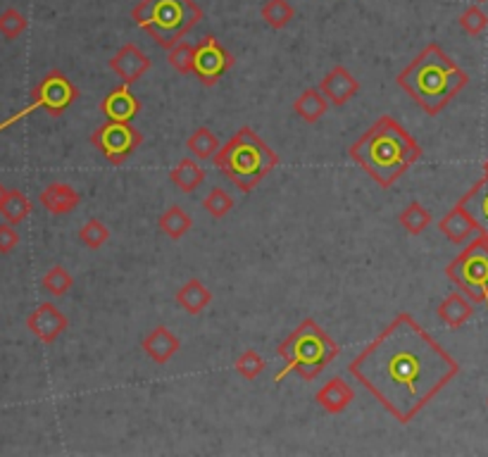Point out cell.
I'll return each instance as SVG.
<instances>
[{
	"label": "cell",
	"instance_id": "obj_1",
	"mask_svg": "<svg viewBox=\"0 0 488 457\" xmlns=\"http://www.w3.org/2000/svg\"><path fill=\"white\" fill-rule=\"evenodd\" d=\"M348 371L393 420L410 424L460 374V364L410 312H400Z\"/></svg>",
	"mask_w": 488,
	"mask_h": 457
},
{
	"label": "cell",
	"instance_id": "obj_2",
	"mask_svg": "<svg viewBox=\"0 0 488 457\" xmlns=\"http://www.w3.org/2000/svg\"><path fill=\"white\" fill-rule=\"evenodd\" d=\"M348 155L382 188H391L422 160V145L391 114H382L358 141L350 143Z\"/></svg>",
	"mask_w": 488,
	"mask_h": 457
},
{
	"label": "cell",
	"instance_id": "obj_3",
	"mask_svg": "<svg viewBox=\"0 0 488 457\" xmlns=\"http://www.w3.org/2000/svg\"><path fill=\"white\" fill-rule=\"evenodd\" d=\"M396 84L426 114L443 112L455 96L469 84V74L443 53L439 43H429L396 77Z\"/></svg>",
	"mask_w": 488,
	"mask_h": 457
},
{
	"label": "cell",
	"instance_id": "obj_4",
	"mask_svg": "<svg viewBox=\"0 0 488 457\" xmlns=\"http://www.w3.org/2000/svg\"><path fill=\"white\" fill-rule=\"evenodd\" d=\"M215 167L231 179V184L243 193L257 188L262 179L279 167V155L255 134L250 127H241L213 157Z\"/></svg>",
	"mask_w": 488,
	"mask_h": 457
},
{
	"label": "cell",
	"instance_id": "obj_5",
	"mask_svg": "<svg viewBox=\"0 0 488 457\" xmlns=\"http://www.w3.org/2000/svg\"><path fill=\"white\" fill-rule=\"evenodd\" d=\"M276 355L283 360V370L274 377L276 381H282L286 374H296L303 381H315L336 360L339 345L319 327V321L307 317L279 343Z\"/></svg>",
	"mask_w": 488,
	"mask_h": 457
},
{
	"label": "cell",
	"instance_id": "obj_6",
	"mask_svg": "<svg viewBox=\"0 0 488 457\" xmlns=\"http://www.w3.org/2000/svg\"><path fill=\"white\" fill-rule=\"evenodd\" d=\"M131 17L157 46L170 50L203 20V10L193 0H141Z\"/></svg>",
	"mask_w": 488,
	"mask_h": 457
},
{
	"label": "cell",
	"instance_id": "obj_7",
	"mask_svg": "<svg viewBox=\"0 0 488 457\" xmlns=\"http://www.w3.org/2000/svg\"><path fill=\"white\" fill-rule=\"evenodd\" d=\"M446 277L467 298L488 307V236L476 234L446 267Z\"/></svg>",
	"mask_w": 488,
	"mask_h": 457
},
{
	"label": "cell",
	"instance_id": "obj_8",
	"mask_svg": "<svg viewBox=\"0 0 488 457\" xmlns=\"http://www.w3.org/2000/svg\"><path fill=\"white\" fill-rule=\"evenodd\" d=\"M77 98L79 88L67 79V74H63L60 70H50L48 74L36 84L34 91H31V103H29L24 110H20V112H14L7 121H3V124H0V131L7 127H13V124H17V121L24 120L27 114L36 112V110H46L50 117H60L72 103H77Z\"/></svg>",
	"mask_w": 488,
	"mask_h": 457
},
{
	"label": "cell",
	"instance_id": "obj_9",
	"mask_svg": "<svg viewBox=\"0 0 488 457\" xmlns=\"http://www.w3.org/2000/svg\"><path fill=\"white\" fill-rule=\"evenodd\" d=\"M143 134L136 127H131V121H110L100 124L91 134V145L103 153L107 162L120 167L134 155L136 150L141 148Z\"/></svg>",
	"mask_w": 488,
	"mask_h": 457
},
{
	"label": "cell",
	"instance_id": "obj_10",
	"mask_svg": "<svg viewBox=\"0 0 488 457\" xmlns=\"http://www.w3.org/2000/svg\"><path fill=\"white\" fill-rule=\"evenodd\" d=\"M236 64L234 55L229 53L217 36H206L203 41L196 46V57H193V74L200 79V84L213 88L220 84V79L227 74Z\"/></svg>",
	"mask_w": 488,
	"mask_h": 457
},
{
	"label": "cell",
	"instance_id": "obj_11",
	"mask_svg": "<svg viewBox=\"0 0 488 457\" xmlns=\"http://www.w3.org/2000/svg\"><path fill=\"white\" fill-rule=\"evenodd\" d=\"M67 327H70V321L60 312V307H55L53 303H41L27 317V328L46 345L55 343L67 331Z\"/></svg>",
	"mask_w": 488,
	"mask_h": 457
},
{
	"label": "cell",
	"instance_id": "obj_12",
	"mask_svg": "<svg viewBox=\"0 0 488 457\" xmlns=\"http://www.w3.org/2000/svg\"><path fill=\"white\" fill-rule=\"evenodd\" d=\"M110 70L122 79V84L134 86L150 71V60L136 43H124L110 60Z\"/></svg>",
	"mask_w": 488,
	"mask_h": 457
},
{
	"label": "cell",
	"instance_id": "obj_13",
	"mask_svg": "<svg viewBox=\"0 0 488 457\" xmlns=\"http://www.w3.org/2000/svg\"><path fill=\"white\" fill-rule=\"evenodd\" d=\"M319 91L324 93L326 100H329L332 105L343 107L360 93V81L350 74L348 67L336 64V67L319 81Z\"/></svg>",
	"mask_w": 488,
	"mask_h": 457
},
{
	"label": "cell",
	"instance_id": "obj_14",
	"mask_svg": "<svg viewBox=\"0 0 488 457\" xmlns=\"http://www.w3.org/2000/svg\"><path fill=\"white\" fill-rule=\"evenodd\" d=\"M100 112L110 121H134V117L141 112V100L127 84H122L103 98Z\"/></svg>",
	"mask_w": 488,
	"mask_h": 457
},
{
	"label": "cell",
	"instance_id": "obj_15",
	"mask_svg": "<svg viewBox=\"0 0 488 457\" xmlns=\"http://www.w3.org/2000/svg\"><path fill=\"white\" fill-rule=\"evenodd\" d=\"M315 400H317V405L322 407L326 414H341L346 412L348 407L355 403V388L348 384L346 378L333 377L319 388Z\"/></svg>",
	"mask_w": 488,
	"mask_h": 457
},
{
	"label": "cell",
	"instance_id": "obj_16",
	"mask_svg": "<svg viewBox=\"0 0 488 457\" xmlns=\"http://www.w3.org/2000/svg\"><path fill=\"white\" fill-rule=\"evenodd\" d=\"M143 353L153 360L156 364H167L172 357L177 355L179 350H181V341H179V336L167 327H156L150 331L146 338H143Z\"/></svg>",
	"mask_w": 488,
	"mask_h": 457
},
{
	"label": "cell",
	"instance_id": "obj_17",
	"mask_svg": "<svg viewBox=\"0 0 488 457\" xmlns=\"http://www.w3.org/2000/svg\"><path fill=\"white\" fill-rule=\"evenodd\" d=\"M475 314V300L467 298L465 293L450 291L446 298L441 300V305L436 307V317H439L448 328H460L465 327Z\"/></svg>",
	"mask_w": 488,
	"mask_h": 457
},
{
	"label": "cell",
	"instance_id": "obj_18",
	"mask_svg": "<svg viewBox=\"0 0 488 457\" xmlns=\"http://www.w3.org/2000/svg\"><path fill=\"white\" fill-rule=\"evenodd\" d=\"M439 231L446 236L448 241L455 243V245H462V243L472 241V238L479 234L475 220H472L460 205H455L453 210H448V212L441 217Z\"/></svg>",
	"mask_w": 488,
	"mask_h": 457
},
{
	"label": "cell",
	"instance_id": "obj_19",
	"mask_svg": "<svg viewBox=\"0 0 488 457\" xmlns=\"http://www.w3.org/2000/svg\"><path fill=\"white\" fill-rule=\"evenodd\" d=\"M458 205L465 210V212L475 220L476 228H479V234L488 236V177L484 174L479 181H476L472 188H469L460 200H458Z\"/></svg>",
	"mask_w": 488,
	"mask_h": 457
},
{
	"label": "cell",
	"instance_id": "obj_20",
	"mask_svg": "<svg viewBox=\"0 0 488 457\" xmlns=\"http://www.w3.org/2000/svg\"><path fill=\"white\" fill-rule=\"evenodd\" d=\"M41 205L48 210L50 214H70L74 212V207H79L81 203V195L74 186L63 184V181H55V184H48L38 195Z\"/></svg>",
	"mask_w": 488,
	"mask_h": 457
},
{
	"label": "cell",
	"instance_id": "obj_21",
	"mask_svg": "<svg viewBox=\"0 0 488 457\" xmlns=\"http://www.w3.org/2000/svg\"><path fill=\"white\" fill-rule=\"evenodd\" d=\"M177 305L191 317H198L200 312H206L207 305L213 303V291L207 288L200 278H189L181 288L177 291Z\"/></svg>",
	"mask_w": 488,
	"mask_h": 457
},
{
	"label": "cell",
	"instance_id": "obj_22",
	"mask_svg": "<svg viewBox=\"0 0 488 457\" xmlns=\"http://www.w3.org/2000/svg\"><path fill=\"white\" fill-rule=\"evenodd\" d=\"M329 105H332V103L326 100V96L319 91L317 86V88H305V91L293 100V112H296L298 120H303L305 124H317V121L326 114Z\"/></svg>",
	"mask_w": 488,
	"mask_h": 457
},
{
	"label": "cell",
	"instance_id": "obj_23",
	"mask_svg": "<svg viewBox=\"0 0 488 457\" xmlns=\"http://www.w3.org/2000/svg\"><path fill=\"white\" fill-rule=\"evenodd\" d=\"M170 179L179 191L193 193L198 191L200 184L206 181V171H203V167H200L196 157H181V160L174 164V170L170 171Z\"/></svg>",
	"mask_w": 488,
	"mask_h": 457
},
{
	"label": "cell",
	"instance_id": "obj_24",
	"mask_svg": "<svg viewBox=\"0 0 488 457\" xmlns=\"http://www.w3.org/2000/svg\"><path fill=\"white\" fill-rule=\"evenodd\" d=\"M157 228L163 231L170 241L184 238L193 228V217L186 212L181 205H170L160 217H157Z\"/></svg>",
	"mask_w": 488,
	"mask_h": 457
},
{
	"label": "cell",
	"instance_id": "obj_25",
	"mask_svg": "<svg viewBox=\"0 0 488 457\" xmlns=\"http://www.w3.org/2000/svg\"><path fill=\"white\" fill-rule=\"evenodd\" d=\"M29 214H31V200L17 188H10V191L5 188L0 195V217L17 227L27 220Z\"/></svg>",
	"mask_w": 488,
	"mask_h": 457
},
{
	"label": "cell",
	"instance_id": "obj_26",
	"mask_svg": "<svg viewBox=\"0 0 488 457\" xmlns=\"http://www.w3.org/2000/svg\"><path fill=\"white\" fill-rule=\"evenodd\" d=\"M220 148H222L220 136L207 127H198L189 138H186V150H189L191 157H196V160H213V157L220 153Z\"/></svg>",
	"mask_w": 488,
	"mask_h": 457
},
{
	"label": "cell",
	"instance_id": "obj_27",
	"mask_svg": "<svg viewBox=\"0 0 488 457\" xmlns=\"http://www.w3.org/2000/svg\"><path fill=\"white\" fill-rule=\"evenodd\" d=\"M398 224H400L410 236L425 234L426 228H429V224H432V212H429L422 203L412 200L410 205L398 214Z\"/></svg>",
	"mask_w": 488,
	"mask_h": 457
},
{
	"label": "cell",
	"instance_id": "obj_28",
	"mask_svg": "<svg viewBox=\"0 0 488 457\" xmlns=\"http://www.w3.org/2000/svg\"><path fill=\"white\" fill-rule=\"evenodd\" d=\"M43 291L53 295V298H63L70 293V288L74 286V277H72L70 271L64 270L63 264H55V267H50L41 278Z\"/></svg>",
	"mask_w": 488,
	"mask_h": 457
},
{
	"label": "cell",
	"instance_id": "obj_29",
	"mask_svg": "<svg viewBox=\"0 0 488 457\" xmlns=\"http://www.w3.org/2000/svg\"><path fill=\"white\" fill-rule=\"evenodd\" d=\"M293 14H296V10L289 0H267L262 5V20L267 21L272 29H283L293 20Z\"/></svg>",
	"mask_w": 488,
	"mask_h": 457
},
{
	"label": "cell",
	"instance_id": "obj_30",
	"mask_svg": "<svg viewBox=\"0 0 488 457\" xmlns=\"http://www.w3.org/2000/svg\"><path fill=\"white\" fill-rule=\"evenodd\" d=\"M234 198L229 195L224 188H220V186H215L213 191L207 193L206 198H203V210H206L213 220H222V217H227L231 210H234Z\"/></svg>",
	"mask_w": 488,
	"mask_h": 457
},
{
	"label": "cell",
	"instance_id": "obj_31",
	"mask_svg": "<svg viewBox=\"0 0 488 457\" xmlns=\"http://www.w3.org/2000/svg\"><path fill=\"white\" fill-rule=\"evenodd\" d=\"M193 57H196V46L189 41H181L174 43L170 48V53H167V62H170V67H174V70L179 71V74H193Z\"/></svg>",
	"mask_w": 488,
	"mask_h": 457
},
{
	"label": "cell",
	"instance_id": "obj_32",
	"mask_svg": "<svg viewBox=\"0 0 488 457\" xmlns=\"http://www.w3.org/2000/svg\"><path fill=\"white\" fill-rule=\"evenodd\" d=\"M236 371H239V377H243L246 381H255V378L260 377L262 371H265V357L257 353L255 348H248L243 350L241 355L236 357V362H234Z\"/></svg>",
	"mask_w": 488,
	"mask_h": 457
},
{
	"label": "cell",
	"instance_id": "obj_33",
	"mask_svg": "<svg viewBox=\"0 0 488 457\" xmlns=\"http://www.w3.org/2000/svg\"><path fill=\"white\" fill-rule=\"evenodd\" d=\"M79 241L84 243L88 250H100L110 241V228L100 220H88L84 227L79 228Z\"/></svg>",
	"mask_w": 488,
	"mask_h": 457
},
{
	"label": "cell",
	"instance_id": "obj_34",
	"mask_svg": "<svg viewBox=\"0 0 488 457\" xmlns=\"http://www.w3.org/2000/svg\"><path fill=\"white\" fill-rule=\"evenodd\" d=\"M27 17L20 12V10H14V7H7L5 12L0 14V34L5 36L7 41H13L17 36H21L27 31Z\"/></svg>",
	"mask_w": 488,
	"mask_h": 457
},
{
	"label": "cell",
	"instance_id": "obj_35",
	"mask_svg": "<svg viewBox=\"0 0 488 457\" xmlns=\"http://www.w3.org/2000/svg\"><path fill=\"white\" fill-rule=\"evenodd\" d=\"M460 27L465 34L482 36L488 29V14L484 12L479 5H469L467 10L460 14Z\"/></svg>",
	"mask_w": 488,
	"mask_h": 457
},
{
	"label": "cell",
	"instance_id": "obj_36",
	"mask_svg": "<svg viewBox=\"0 0 488 457\" xmlns=\"http://www.w3.org/2000/svg\"><path fill=\"white\" fill-rule=\"evenodd\" d=\"M20 245V231L10 221H3L0 224V255H7L13 253L14 248Z\"/></svg>",
	"mask_w": 488,
	"mask_h": 457
},
{
	"label": "cell",
	"instance_id": "obj_37",
	"mask_svg": "<svg viewBox=\"0 0 488 457\" xmlns=\"http://www.w3.org/2000/svg\"><path fill=\"white\" fill-rule=\"evenodd\" d=\"M484 174H486V177H488V157H486V160H484Z\"/></svg>",
	"mask_w": 488,
	"mask_h": 457
},
{
	"label": "cell",
	"instance_id": "obj_38",
	"mask_svg": "<svg viewBox=\"0 0 488 457\" xmlns=\"http://www.w3.org/2000/svg\"><path fill=\"white\" fill-rule=\"evenodd\" d=\"M3 191H5V188H3V186H0V195H3Z\"/></svg>",
	"mask_w": 488,
	"mask_h": 457
},
{
	"label": "cell",
	"instance_id": "obj_39",
	"mask_svg": "<svg viewBox=\"0 0 488 457\" xmlns=\"http://www.w3.org/2000/svg\"><path fill=\"white\" fill-rule=\"evenodd\" d=\"M476 3H486V0H476Z\"/></svg>",
	"mask_w": 488,
	"mask_h": 457
},
{
	"label": "cell",
	"instance_id": "obj_40",
	"mask_svg": "<svg viewBox=\"0 0 488 457\" xmlns=\"http://www.w3.org/2000/svg\"><path fill=\"white\" fill-rule=\"evenodd\" d=\"M486 403H488V400H486Z\"/></svg>",
	"mask_w": 488,
	"mask_h": 457
}]
</instances>
